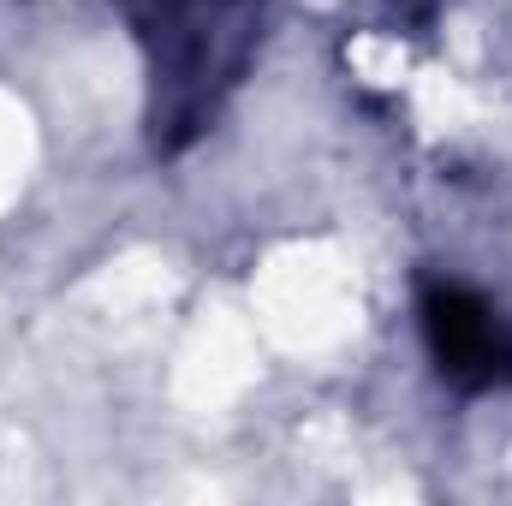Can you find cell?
Masks as SVG:
<instances>
[{
  "label": "cell",
  "mask_w": 512,
  "mask_h": 506,
  "mask_svg": "<svg viewBox=\"0 0 512 506\" xmlns=\"http://www.w3.org/2000/svg\"><path fill=\"white\" fill-rule=\"evenodd\" d=\"M179 18H185V0H149V30H173L179 36Z\"/></svg>",
  "instance_id": "obj_1"
}]
</instances>
